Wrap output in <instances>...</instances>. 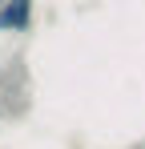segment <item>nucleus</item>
<instances>
[{"mask_svg": "<svg viewBox=\"0 0 145 149\" xmlns=\"http://www.w3.org/2000/svg\"><path fill=\"white\" fill-rule=\"evenodd\" d=\"M32 20H36V0H4V8H0V32L24 36V32H32Z\"/></svg>", "mask_w": 145, "mask_h": 149, "instance_id": "nucleus-1", "label": "nucleus"}, {"mask_svg": "<svg viewBox=\"0 0 145 149\" xmlns=\"http://www.w3.org/2000/svg\"><path fill=\"white\" fill-rule=\"evenodd\" d=\"M0 8H4V0H0Z\"/></svg>", "mask_w": 145, "mask_h": 149, "instance_id": "nucleus-2", "label": "nucleus"}]
</instances>
